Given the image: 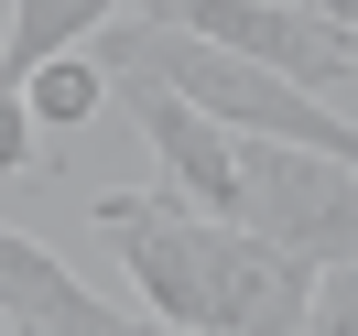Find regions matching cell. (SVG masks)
I'll return each instance as SVG.
<instances>
[{
    "label": "cell",
    "instance_id": "cell-1",
    "mask_svg": "<svg viewBox=\"0 0 358 336\" xmlns=\"http://www.w3.org/2000/svg\"><path fill=\"white\" fill-rule=\"evenodd\" d=\"M87 217H98V239L120 249L141 314H152V326H174V336L304 326V304H315V271H304V261L261 249L250 228L196 217L185 196H98Z\"/></svg>",
    "mask_w": 358,
    "mask_h": 336
},
{
    "label": "cell",
    "instance_id": "cell-2",
    "mask_svg": "<svg viewBox=\"0 0 358 336\" xmlns=\"http://www.w3.org/2000/svg\"><path fill=\"white\" fill-rule=\"evenodd\" d=\"M239 228L304 271H358V174L282 141H239Z\"/></svg>",
    "mask_w": 358,
    "mask_h": 336
},
{
    "label": "cell",
    "instance_id": "cell-3",
    "mask_svg": "<svg viewBox=\"0 0 358 336\" xmlns=\"http://www.w3.org/2000/svg\"><path fill=\"white\" fill-rule=\"evenodd\" d=\"M131 22H152V33H196V44L239 54V66H261V76H293V87L358 76V33L315 22L304 0H131Z\"/></svg>",
    "mask_w": 358,
    "mask_h": 336
},
{
    "label": "cell",
    "instance_id": "cell-4",
    "mask_svg": "<svg viewBox=\"0 0 358 336\" xmlns=\"http://www.w3.org/2000/svg\"><path fill=\"white\" fill-rule=\"evenodd\" d=\"M120 98H131V119H141V141H152V163H163V196H185L196 217H217V228H239V141L217 131L206 109H185L163 76H141V66H98Z\"/></svg>",
    "mask_w": 358,
    "mask_h": 336
},
{
    "label": "cell",
    "instance_id": "cell-5",
    "mask_svg": "<svg viewBox=\"0 0 358 336\" xmlns=\"http://www.w3.org/2000/svg\"><path fill=\"white\" fill-rule=\"evenodd\" d=\"M0 326L11 336H174V326H152V314L98 304L33 228H0Z\"/></svg>",
    "mask_w": 358,
    "mask_h": 336
},
{
    "label": "cell",
    "instance_id": "cell-6",
    "mask_svg": "<svg viewBox=\"0 0 358 336\" xmlns=\"http://www.w3.org/2000/svg\"><path fill=\"white\" fill-rule=\"evenodd\" d=\"M131 0H11V44H0V87L44 76L55 54H87V33H109Z\"/></svg>",
    "mask_w": 358,
    "mask_h": 336
},
{
    "label": "cell",
    "instance_id": "cell-7",
    "mask_svg": "<svg viewBox=\"0 0 358 336\" xmlns=\"http://www.w3.org/2000/svg\"><path fill=\"white\" fill-rule=\"evenodd\" d=\"M98 98H109V76H98V54H55L44 76H22V109H33V131H87L98 119Z\"/></svg>",
    "mask_w": 358,
    "mask_h": 336
},
{
    "label": "cell",
    "instance_id": "cell-8",
    "mask_svg": "<svg viewBox=\"0 0 358 336\" xmlns=\"http://www.w3.org/2000/svg\"><path fill=\"white\" fill-rule=\"evenodd\" d=\"M304 336H358V271H315V304H304Z\"/></svg>",
    "mask_w": 358,
    "mask_h": 336
},
{
    "label": "cell",
    "instance_id": "cell-9",
    "mask_svg": "<svg viewBox=\"0 0 358 336\" xmlns=\"http://www.w3.org/2000/svg\"><path fill=\"white\" fill-rule=\"evenodd\" d=\"M0 174H44V131H33L22 87H0Z\"/></svg>",
    "mask_w": 358,
    "mask_h": 336
},
{
    "label": "cell",
    "instance_id": "cell-10",
    "mask_svg": "<svg viewBox=\"0 0 358 336\" xmlns=\"http://www.w3.org/2000/svg\"><path fill=\"white\" fill-rule=\"evenodd\" d=\"M315 22H336V33H358V0H304Z\"/></svg>",
    "mask_w": 358,
    "mask_h": 336
},
{
    "label": "cell",
    "instance_id": "cell-11",
    "mask_svg": "<svg viewBox=\"0 0 358 336\" xmlns=\"http://www.w3.org/2000/svg\"><path fill=\"white\" fill-rule=\"evenodd\" d=\"M239 336H304V326H239Z\"/></svg>",
    "mask_w": 358,
    "mask_h": 336
}]
</instances>
